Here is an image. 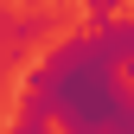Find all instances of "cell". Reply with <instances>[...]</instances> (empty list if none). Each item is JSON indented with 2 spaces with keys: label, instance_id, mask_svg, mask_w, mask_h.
<instances>
[{
  "label": "cell",
  "instance_id": "277c9868",
  "mask_svg": "<svg viewBox=\"0 0 134 134\" xmlns=\"http://www.w3.org/2000/svg\"><path fill=\"white\" fill-rule=\"evenodd\" d=\"M115 7H121V0H83V19H90V26H109Z\"/></svg>",
  "mask_w": 134,
  "mask_h": 134
},
{
  "label": "cell",
  "instance_id": "3957f363",
  "mask_svg": "<svg viewBox=\"0 0 134 134\" xmlns=\"http://www.w3.org/2000/svg\"><path fill=\"white\" fill-rule=\"evenodd\" d=\"M96 32L109 38V51L121 58V64H128V77H134V13H128V19L115 13V19H109V26H96Z\"/></svg>",
  "mask_w": 134,
  "mask_h": 134
},
{
  "label": "cell",
  "instance_id": "7a4b0ae2",
  "mask_svg": "<svg viewBox=\"0 0 134 134\" xmlns=\"http://www.w3.org/2000/svg\"><path fill=\"white\" fill-rule=\"evenodd\" d=\"M45 32H51V13H32V19H19V13H0V45H7V51L38 45Z\"/></svg>",
  "mask_w": 134,
  "mask_h": 134
},
{
  "label": "cell",
  "instance_id": "6da1fadb",
  "mask_svg": "<svg viewBox=\"0 0 134 134\" xmlns=\"http://www.w3.org/2000/svg\"><path fill=\"white\" fill-rule=\"evenodd\" d=\"M19 128H77V134H96V128H121L134 134V83H128V64L109 51L102 32H70L58 38L45 64L26 70V90H19V109H13Z\"/></svg>",
  "mask_w": 134,
  "mask_h": 134
}]
</instances>
